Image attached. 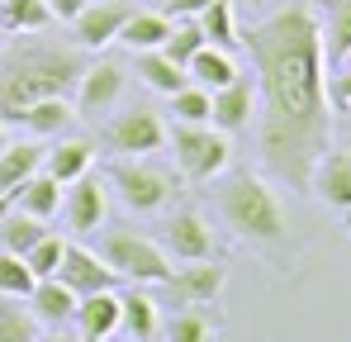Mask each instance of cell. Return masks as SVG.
Wrapping results in <instances>:
<instances>
[{"label":"cell","mask_w":351,"mask_h":342,"mask_svg":"<svg viewBox=\"0 0 351 342\" xmlns=\"http://www.w3.org/2000/svg\"><path fill=\"white\" fill-rule=\"evenodd\" d=\"M308 190H318L332 209H351V152H323L318 157V167H313V185Z\"/></svg>","instance_id":"17"},{"label":"cell","mask_w":351,"mask_h":342,"mask_svg":"<svg viewBox=\"0 0 351 342\" xmlns=\"http://www.w3.org/2000/svg\"><path fill=\"white\" fill-rule=\"evenodd\" d=\"M43 233H48V219H38V214L19 209V205L0 209V247H5V252H19V257H24Z\"/></svg>","instance_id":"23"},{"label":"cell","mask_w":351,"mask_h":342,"mask_svg":"<svg viewBox=\"0 0 351 342\" xmlns=\"http://www.w3.org/2000/svg\"><path fill=\"white\" fill-rule=\"evenodd\" d=\"M62 247H66V242H62L58 233L48 228V233H43V238H38V242H34V247L24 252V262H29L34 281H43V276H58V266H62Z\"/></svg>","instance_id":"33"},{"label":"cell","mask_w":351,"mask_h":342,"mask_svg":"<svg viewBox=\"0 0 351 342\" xmlns=\"http://www.w3.org/2000/svg\"><path fill=\"white\" fill-rule=\"evenodd\" d=\"M185 76L190 81H199L204 91H219V86H228L237 76V62L228 57V48H214V43H204L199 53L185 62Z\"/></svg>","instance_id":"25"},{"label":"cell","mask_w":351,"mask_h":342,"mask_svg":"<svg viewBox=\"0 0 351 342\" xmlns=\"http://www.w3.org/2000/svg\"><path fill=\"white\" fill-rule=\"evenodd\" d=\"M90 157H95V148L81 143V138H71V143H62V148H48V152H43V171L58 176L62 185H71L81 171H90Z\"/></svg>","instance_id":"26"},{"label":"cell","mask_w":351,"mask_h":342,"mask_svg":"<svg viewBox=\"0 0 351 342\" xmlns=\"http://www.w3.org/2000/svg\"><path fill=\"white\" fill-rule=\"evenodd\" d=\"M0 290H5V295H19V299L34 290V271H29V262H24L19 252H5V247H0Z\"/></svg>","instance_id":"34"},{"label":"cell","mask_w":351,"mask_h":342,"mask_svg":"<svg viewBox=\"0 0 351 342\" xmlns=\"http://www.w3.org/2000/svg\"><path fill=\"white\" fill-rule=\"evenodd\" d=\"M204 43H209V38H204L199 19H195V14H185V19H176V24H171V34H167V43H162V53L171 57V62H180V67H185V62L199 53Z\"/></svg>","instance_id":"32"},{"label":"cell","mask_w":351,"mask_h":342,"mask_svg":"<svg viewBox=\"0 0 351 342\" xmlns=\"http://www.w3.org/2000/svg\"><path fill=\"white\" fill-rule=\"evenodd\" d=\"M0 148H5V124H0Z\"/></svg>","instance_id":"39"},{"label":"cell","mask_w":351,"mask_h":342,"mask_svg":"<svg viewBox=\"0 0 351 342\" xmlns=\"http://www.w3.org/2000/svg\"><path fill=\"white\" fill-rule=\"evenodd\" d=\"M43 152H48V148H38V143H5V148H0V195H5V200L14 195L19 181H29L34 171L43 167Z\"/></svg>","instance_id":"22"},{"label":"cell","mask_w":351,"mask_h":342,"mask_svg":"<svg viewBox=\"0 0 351 342\" xmlns=\"http://www.w3.org/2000/svg\"><path fill=\"white\" fill-rule=\"evenodd\" d=\"M171 114L176 119H190V124H204L209 119V91L204 86H180L171 95Z\"/></svg>","instance_id":"35"},{"label":"cell","mask_w":351,"mask_h":342,"mask_svg":"<svg viewBox=\"0 0 351 342\" xmlns=\"http://www.w3.org/2000/svg\"><path fill=\"white\" fill-rule=\"evenodd\" d=\"M204 5H209V0H167V14H171V19H185V14H199Z\"/></svg>","instance_id":"37"},{"label":"cell","mask_w":351,"mask_h":342,"mask_svg":"<svg viewBox=\"0 0 351 342\" xmlns=\"http://www.w3.org/2000/svg\"><path fill=\"white\" fill-rule=\"evenodd\" d=\"M110 185L119 190V200H123L128 209L152 214V209H162V205L171 200L176 176L167 167H157V162H147V157H123V162L110 167Z\"/></svg>","instance_id":"5"},{"label":"cell","mask_w":351,"mask_h":342,"mask_svg":"<svg viewBox=\"0 0 351 342\" xmlns=\"http://www.w3.org/2000/svg\"><path fill=\"white\" fill-rule=\"evenodd\" d=\"M71 119H76V110L66 95H43L14 114V124H24L29 133H62V128H71Z\"/></svg>","instance_id":"24"},{"label":"cell","mask_w":351,"mask_h":342,"mask_svg":"<svg viewBox=\"0 0 351 342\" xmlns=\"http://www.w3.org/2000/svg\"><path fill=\"white\" fill-rule=\"evenodd\" d=\"M162 242H167V257H180V262H204L214 257V228L204 224L195 209H180L162 224Z\"/></svg>","instance_id":"11"},{"label":"cell","mask_w":351,"mask_h":342,"mask_svg":"<svg viewBox=\"0 0 351 342\" xmlns=\"http://www.w3.org/2000/svg\"><path fill=\"white\" fill-rule=\"evenodd\" d=\"M10 200H14L19 209L38 214V219H53V214L62 209V181L38 167L29 181H19V185H14V195H10Z\"/></svg>","instance_id":"18"},{"label":"cell","mask_w":351,"mask_h":342,"mask_svg":"<svg viewBox=\"0 0 351 342\" xmlns=\"http://www.w3.org/2000/svg\"><path fill=\"white\" fill-rule=\"evenodd\" d=\"M105 209H110L105 181L90 176V171H81L71 181V190H66V224L76 228V233H95V228L105 224Z\"/></svg>","instance_id":"12"},{"label":"cell","mask_w":351,"mask_h":342,"mask_svg":"<svg viewBox=\"0 0 351 342\" xmlns=\"http://www.w3.org/2000/svg\"><path fill=\"white\" fill-rule=\"evenodd\" d=\"M228 281V266H219L214 257H204V262H190V266H180L167 276V290H171L176 304H214L219 299V290Z\"/></svg>","instance_id":"10"},{"label":"cell","mask_w":351,"mask_h":342,"mask_svg":"<svg viewBox=\"0 0 351 342\" xmlns=\"http://www.w3.org/2000/svg\"><path fill=\"white\" fill-rule=\"evenodd\" d=\"M347 233H351V209H347Z\"/></svg>","instance_id":"40"},{"label":"cell","mask_w":351,"mask_h":342,"mask_svg":"<svg viewBox=\"0 0 351 342\" xmlns=\"http://www.w3.org/2000/svg\"><path fill=\"white\" fill-rule=\"evenodd\" d=\"M128 10H133V5H123V0L86 5V10L71 19V24H76V43H81V48H105V43H114L123 19H128Z\"/></svg>","instance_id":"14"},{"label":"cell","mask_w":351,"mask_h":342,"mask_svg":"<svg viewBox=\"0 0 351 342\" xmlns=\"http://www.w3.org/2000/svg\"><path fill=\"white\" fill-rule=\"evenodd\" d=\"M76 299H81V295L62 281V276H43V281H34V290H29V309H34V319H38V323H53V328L71 323Z\"/></svg>","instance_id":"16"},{"label":"cell","mask_w":351,"mask_h":342,"mask_svg":"<svg viewBox=\"0 0 351 342\" xmlns=\"http://www.w3.org/2000/svg\"><path fill=\"white\" fill-rule=\"evenodd\" d=\"M332 95H337V105H351V67H342V76H337Z\"/></svg>","instance_id":"38"},{"label":"cell","mask_w":351,"mask_h":342,"mask_svg":"<svg viewBox=\"0 0 351 342\" xmlns=\"http://www.w3.org/2000/svg\"><path fill=\"white\" fill-rule=\"evenodd\" d=\"M219 209H223L228 228L252 238V242H280L285 238V205H280V195L261 176H252V171L228 176V185L219 190Z\"/></svg>","instance_id":"3"},{"label":"cell","mask_w":351,"mask_h":342,"mask_svg":"<svg viewBox=\"0 0 351 342\" xmlns=\"http://www.w3.org/2000/svg\"><path fill=\"white\" fill-rule=\"evenodd\" d=\"M105 262L114 266L123 281H147V285H162L171 276V257H167V247H157L152 238H143V233H123L114 228L110 238H105Z\"/></svg>","instance_id":"6"},{"label":"cell","mask_w":351,"mask_h":342,"mask_svg":"<svg viewBox=\"0 0 351 342\" xmlns=\"http://www.w3.org/2000/svg\"><path fill=\"white\" fill-rule=\"evenodd\" d=\"M76 333L86 342H105L119 333V290H95L76 299Z\"/></svg>","instance_id":"15"},{"label":"cell","mask_w":351,"mask_h":342,"mask_svg":"<svg viewBox=\"0 0 351 342\" xmlns=\"http://www.w3.org/2000/svg\"><path fill=\"white\" fill-rule=\"evenodd\" d=\"M242 48L252 53L261 95V162L280 185L308 190L318 157L332 148L323 19L308 0H294L290 10L252 24Z\"/></svg>","instance_id":"1"},{"label":"cell","mask_w":351,"mask_h":342,"mask_svg":"<svg viewBox=\"0 0 351 342\" xmlns=\"http://www.w3.org/2000/svg\"><path fill=\"white\" fill-rule=\"evenodd\" d=\"M157 299L152 295H143V290H128V295H119V333H128L133 342H147L157 338Z\"/></svg>","instance_id":"20"},{"label":"cell","mask_w":351,"mask_h":342,"mask_svg":"<svg viewBox=\"0 0 351 342\" xmlns=\"http://www.w3.org/2000/svg\"><path fill=\"white\" fill-rule=\"evenodd\" d=\"M58 276L71 285L76 295H95V290H119V285H123V276H119L100 252H86V247H76V242H66V247H62Z\"/></svg>","instance_id":"9"},{"label":"cell","mask_w":351,"mask_h":342,"mask_svg":"<svg viewBox=\"0 0 351 342\" xmlns=\"http://www.w3.org/2000/svg\"><path fill=\"white\" fill-rule=\"evenodd\" d=\"M171 14L162 10V14H152V10H128V19H123V29H119L114 43H123V48H162L167 43V34H171Z\"/></svg>","instance_id":"19"},{"label":"cell","mask_w":351,"mask_h":342,"mask_svg":"<svg viewBox=\"0 0 351 342\" xmlns=\"http://www.w3.org/2000/svg\"><path fill=\"white\" fill-rule=\"evenodd\" d=\"M38 338V319L29 304H19V295L0 290V342H34Z\"/></svg>","instance_id":"30"},{"label":"cell","mask_w":351,"mask_h":342,"mask_svg":"<svg viewBox=\"0 0 351 342\" xmlns=\"http://www.w3.org/2000/svg\"><path fill=\"white\" fill-rule=\"evenodd\" d=\"M53 24L48 0H0V29L10 34H38Z\"/></svg>","instance_id":"27"},{"label":"cell","mask_w":351,"mask_h":342,"mask_svg":"<svg viewBox=\"0 0 351 342\" xmlns=\"http://www.w3.org/2000/svg\"><path fill=\"white\" fill-rule=\"evenodd\" d=\"M167 143L176 152V167L185 171L190 181H214L219 171L228 167L233 148H228V133L214 128L209 119L204 124H190V119H176L167 128Z\"/></svg>","instance_id":"4"},{"label":"cell","mask_w":351,"mask_h":342,"mask_svg":"<svg viewBox=\"0 0 351 342\" xmlns=\"http://www.w3.org/2000/svg\"><path fill=\"white\" fill-rule=\"evenodd\" d=\"M123 86H128V71H123L119 62H110V57L86 62V71H81V81H76V105H81V114H105V110L119 105Z\"/></svg>","instance_id":"8"},{"label":"cell","mask_w":351,"mask_h":342,"mask_svg":"<svg viewBox=\"0 0 351 342\" xmlns=\"http://www.w3.org/2000/svg\"><path fill=\"white\" fill-rule=\"evenodd\" d=\"M5 205H10V200H5V195H0V209H5Z\"/></svg>","instance_id":"41"},{"label":"cell","mask_w":351,"mask_h":342,"mask_svg":"<svg viewBox=\"0 0 351 342\" xmlns=\"http://www.w3.org/2000/svg\"><path fill=\"white\" fill-rule=\"evenodd\" d=\"M323 57L342 62L351 57V0H332L328 10V29H323Z\"/></svg>","instance_id":"31"},{"label":"cell","mask_w":351,"mask_h":342,"mask_svg":"<svg viewBox=\"0 0 351 342\" xmlns=\"http://www.w3.org/2000/svg\"><path fill=\"white\" fill-rule=\"evenodd\" d=\"M252 100H256V86L247 76H233L228 86H219L209 95V124L223 128V133H237L252 124Z\"/></svg>","instance_id":"13"},{"label":"cell","mask_w":351,"mask_h":342,"mask_svg":"<svg viewBox=\"0 0 351 342\" xmlns=\"http://www.w3.org/2000/svg\"><path fill=\"white\" fill-rule=\"evenodd\" d=\"M167 333H171V342H204L219 333V319L209 304H180V314L167 323Z\"/></svg>","instance_id":"28"},{"label":"cell","mask_w":351,"mask_h":342,"mask_svg":"<svg viewBox=\"0 0 351 342\" xmlns=\"http://www.w3.org/2000/svg\"><path fill=\"white\" fill-rule=\"evenodd\" d=\"M90 0H48V10H53V19H76L81 10H86Z\"/></svg>","instance_id":"36"},{"label":"cell","mask_w":351,"mask_h":342,"mask_svg":"<svg viewBox=\"0 0 351 342\" xmlns=\"http://www.w3.org/2000/svg\"><path fill=\"white\" fill-rule=\"evenodd\" d=\"M195 19H199V29H204V38H209L214 48H237V43H242L237 19H233V5H228V0H209Z\"/></svg>","instance_id":"29"},{"label":"cell","mask_w":351,"mask_h":342,"mask_svg":"<svg viewBox=\"0 0 351 342\" xmlns=\"http://www.w3.org/2000/svg\"><path fill=\"white\" fill-rule=\"evenodd\" d=\"M138 76H143V86H152L157 95H176L190 76H185V67L180 62H171V57L162 53V48H138Z\"/></svg>","instance_id":"21"},{"label":"cell","mask_w":351,"mask_h":342,"mask_svg":"<svg viewBox=\"0 0 351 342\" xmlns=\"http://www.w3.org/2000/svg\"><path fill=\"white\" fill-rule=\"evenodd\" d=\"M90 57L81 48H62V43H14L0 57V114L14 119L24 105L43 100V95H71L81 71Z\"/></svg>","instance_id":"2"},{"label":"cell","mask_w":351,"mask_h":342,"mask_svg":"<svg viewBox=\"0 0 351 342\" xmlns=\"http://www.w3.org/2000/svg\"><path fill=\"white\" fill-rule=\"evenodd\" d=\"M105 143H110L114 152H128V157H147V152H162V148H167V124H162L157 110L133 105V110H123V114L110 119Z\"/></svg>","instance_id":"7"}]
</instances>
